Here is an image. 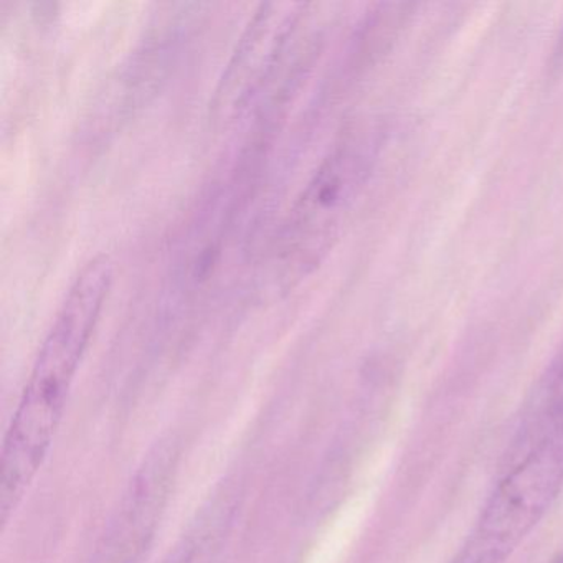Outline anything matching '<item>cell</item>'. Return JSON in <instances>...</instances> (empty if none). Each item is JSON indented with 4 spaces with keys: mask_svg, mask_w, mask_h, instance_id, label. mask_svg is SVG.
<instances>
[{
    "mask_svg": "<svg viewBox=\"0 0 563 563\" xmlns=\"http://www.w3.org/2000/svg\"><path fill=\"white\" fill-rule=\"evenodd\" d=\"M107 255L85 263L65 292L22 387L0 454L2 522L18 510L47 460L71 388L113 285Z\"/></svg>",
    "mask_w": 563,
    "mask_h": 563,
    "instance_id": "cell-1",
    "label": "cell"
},
{
    "mask_svg": "<svg viewBox=\"0 0 563 563\" xmlns=\"http://www.w3.org/2000/svg\"><path fill=\"white\" fill-rule=\"evenodd\" d=\"M380 147L378 128L355 126L316 167L276 239L272 272L283 289L301 283L331 252L352 207L371 179Z\"/></svg>",
    "mask_w": 563,
    "mask_h": 563,
    "instance_id": "cell-2",
    "label": "cell"
},
{
    "mask_svg": "<svg viewBox=\"0 0 563 563\" xmlns=\"http://www.w3.org/2000/svg\"><path fill=\"white\" fill-rule=\"evenodd\" d=\"M563 487V428L543 438L507 473L481 509L450 563H506L536 529Z\"/></svg>",
    "mask_w": 563,
    "mask_h": 563,
    "instance_id": "cell-3",
    "label": "cell"
},
{
    "mask_svg": "<svg viewBox=\"0 0 563 563\" xmlns=\"http://www.w3.org/2000/svg\"><path fill=\"white\" fill-rule=\"evenodd\" d=\"M308 4L275 0L258 5L236 41L210 101V117L227 124L249 110L282 64Z\"/></svg>",
    "mask_w": 563,
    "mask_h": 563,
    "instance_id": "cell-4",
    "label": "cell"
},
{
    "mask_svg": "<svg viewBox=\"0 0 563 563\" xmlns=\"http://www.w3.org/2000/svg\"><path fill=\"white\" fill-rule=\"evenodd\" d=\"M179 466L176 441L163 440L144 456L88 563H144L169 503Z\"/></svg>",
    "mask_w": 563,
    "mask_h": 563,
    "instance_id": "cell-5",
    "label": "cell"
},
{
    "mask_svg": "<svg viewBox=\"0 0 563 563\" xmlns=\"http://www.w3.org/2000/svg\"><path fill=\"white\" fill-rule=\"evenodd\" d=\"M230 496L232 494L223 490L210 499L163 563H213L235 510Z\"/></svg>",
    "mask_w": 563,
    "mask_h": 563,
    "instance_id": "cell-6",
    "label": "cell"
},
{
    "mask_svg": "<svg viewBox=\"0 0 563 563\" xmlns=\"http://www.w3.org/2000/svg\"><path fill=\"white\" fill-rule=\"evenodd\" d=\"M560 428H563V344L543 372L527 405L522 431L516 443V457L522 456Z\"/></svg>",
    "mask_w": 563,
    "mask_h": 563,
    "instance_id": "cell-7",
    "label": "cell"
},
{
    "mask_svg": "<svg viewBox=\"0 0 563 563\" xmlns=\"http://www.w3.org/2000/svg\"><path fill=\"white\" fill-rule=\"evenodd\" d=\"M549 71L552 77H563V24L553 44L552 55L549 60Z\"/></svg>",
    "mask_w": 563,
    "mask_h": 563,
    "instance_id": "cell-8",
    "label": "cell"
},
{
    "mask_svg": "<svg viewBox=\"0 0 563 563\" xmlns=\"http://www.w3.org/2000/svg\"><path fill=\"white\" fill-rule=\"evenodd\" d=\"M552 563H563V552H562V553H560V555H559V556H556V559H555V560H553V562H552Z\"/></svg>",
    "mask_w": 563,
    "mask_h": 563,
    "instance_id": "cell-9",
    "label": "cell"
}]
</instances>
